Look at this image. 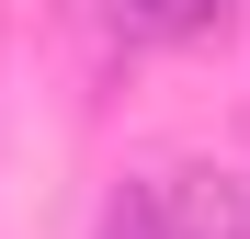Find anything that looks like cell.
Segmentation results:
<instances>
[{"instance_id": "2", "label": "cell", "mask_w": 250, "mask_h": 239, "mask_svg": "<svg viewBox=\"0 0 250 239\" xmlns=\"http://www.w3.org/2000/svg\"><path fill=\"white\" fill-rule=\"evenodd\" d=\"M91 239H182V228H171V194H159V182H125Z\"/></svg>"}, {"instance_id": "3", "label": "cell", "mask_w": 250, "mask_h": 239, "mask_svg": "<svg viewBox=\"0 0 250 239\" xmlns=\"http://www.w3.org/2000/svg\"><path fill=\"white\" fill-rule=\"evenodd\" d=\"M216 12H228V0H114V23H125V34H205Z\"/></svg>"}, {"instance_id": "1", "label": "cell", "mask_w": 250, "mask_h": 239, "mask_svg": "<svg viewBox=\"0 0 250 239\" xmlns=\"http://www.w3.org/2000/svg\"><path fill=\"white\" fill-rule=\"evenodd\" d=\"M171 228L182 239H250V182L239 171H182L171 182Z\"/></svg>"}]
</instances>
